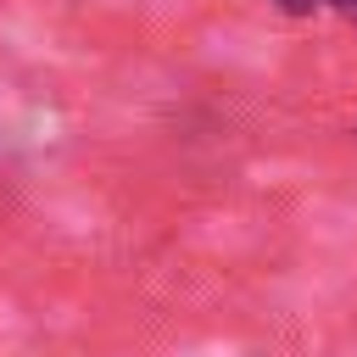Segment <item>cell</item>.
<instances>
[{
    "label": "cell",
    "instance_id": "obj_1",
    "mask_svg": "<svg viewBox=\"0 0 357 357\" xmlns=\"http://www.w3.org/2000/svg\"><path fill=\"white\" fill-rule=\"evenodd\" d=\"M279 6H284V11H312L318 0H279Z\"/></svg>",
    "mask_w": 357,
    "mask_h": 357
}]
</instances>
